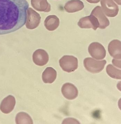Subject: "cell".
Masks as SVG:
<instances>
[{
    "mask_svg": "<svg viewBox=\"0 0 121 124\" xmlns=\"http://www.w3.org/2000/svg\"><path fill=\"white\" fill-rule=\"evenodd\" d=\"M17 124H33V121L31 117L27 113L25 112H19L17 114L15 119Z\"/></svg>",
    "mask_w": 121,
    "mask_h": 124,
    "instance_id": "cell-17",
    "label": "cell"
},
{
    "mask_svg": "<svg viewBox=\"0 0 121 124\" xmlns=\"http://www.w3.org/2000/svg\"><path fill=\"white\" fill-rule=\"evenodd\" d=\"M121 41L118 40H113L108 46V50L110 55L116 59H121Z\"/></svg>",
    "mask_w": 121,
    "mask_h": 124,
    "instance_id": "cell-12",
    "label": "cell"
},
{
    "mask_svg": "<svg viewBox=\"0 0 121 124\" xmlns=\"http://www.w3.org/2000/svg\"><path fill=\"white\" fill-rule=\"evenodd\" d=\"M59 19L56 16L49 15L46 18L44 26L46 28L50 31L56 30L59 26Z\"/></svg>",
    "mask_w": 121,
    "mask_h": 124,
    "instance_id": "cell-15",
    "label": "cell"
},
{
    "mask_svg": "<svg viewBox=\"0 0 121 124\" xmlns=\"http://www.w3.org/2000/svg\"></svg>",
    "mask_w": 121,
    "mask_h": 124,
    "instance_id": "cell-23",
    "label": "cell"
},
{
    "mask_svg": "<svg viewBox=\"0 0 121 124\" xmlns=\"http://www.w3.org/2000/svg\"><path fill=\"white\" fill-rule=\"evenodd\" d=\"M31 4L37 11L49 13L51 10V6L47 0H31Z\"/></svg>",
    "mask_w": 121,
    "mask_h": 124,
    "instance_id": "cell-14",
    "label": "cell"
},
{
    "mask_svg": "<svg viewBox=\"0 0 121 124\" xmlns=\"http://www.w3.org/2000/svg\"><path fill=\"white\" fill-rule=\"evenodd\" d=\"M90 55L97 60H102L106 56V51L103 45L98 42L91 44L88 47Z\"/></svg>",
    "mask_w": 121,
    "mask_h": 124,
    "instance_id": "cell-6",
    "label": "cell"
},
{
    "mask_svg": "<svg viewBox=\"0 0 121 124\" xmlns=\"http://www.w3.org/2000/svg\"><path fill=\"white\" fill-rule=\"evenodd\" d=\"M28 7L26 0H0V35L14 32L23 26Z\"/></svg>",
    "mask_w": 121,
    "mask_h": 124,
    "instance_id": "cell-1",
    "label": "cell"
},
{
    "mask_svg": "<svg viewBox=\"0 0 121 124\" xmlns=\"http://www.w3.org/2000/svg\"><path fill=\"white\" fill-rule=\"evenodd\" d=\"M85 6L80 0H71L66 3L64 6L65 11L69 13H74L83 9Z\"/></svg>",
    "mask_w": 121,
    "mask_h": 124,
    "instance_id": "cell-13",
    "label": "cell"
},
{
    "mask_svg": "<svg viewBox=\"0 0 121 124\" xmlns=\"http://www.w3.org/2000/svg\"><path fill=\"white\" fill-rule=\"evenodd\" d=\"M57 77V72L53 68L49 67L43 72L42 79L45 84H52L55 81Z\"/></svg>",
    "mask_w": 121,
    "mask_h": 124,
    "instance_id": "cell-16",
    "label": "cell"
},
{
    "mask_svg": "<svg viewBox=\"0 0 121 124\" xmlns=\"http://www.w3.org/2000/svg\"><path fill=\"white\" fill-rule=\"evenodd\" d=\"M78 26L83 29L92 28L95 31L99 26L98 19L94 15L91 14L81 18L78 23Z\"/></svg>",
    "mask_w": 121,
    "mask_h": 124,
    "instance_id": "cell-7",
    "label": "cell"
},
{
    "mask_svg": "<svg viewBox=\"0 0 121 124\" xmlns=\"http://www.w3.org/2000/svg\"><path fill=\"white\" fill-rule=\"evenodd\" d=\"M15 104L16 100L14 97L11 95H8L1 102L0 110L2 113L9 114L14 110Z\"/></svg>",
    "mask_w": 121,
    "mask_h": 124,
    "instance_id": "cell-11",
    "label": "cell"
},
{
    "mask_svg": "<svg viewBox=\"0 0 121 124\" xmlns=\"http://www.w3.org/2000/svg\"><path fill=\"white\" fill-rule=\"evenodd\" d=\"M64 97L69 100H73L78 97V91L76 86L69 83L64 84L61 89Z\"/></svg>",
    "mask_w": 121,
    "mask_h": 124,
    "instance_id": "cell-9",
    "label": "cell"
},
{
    "mask_svg": "<svg viewBox=\"0 0 121 124\" xmlns=\"http://www.w3.org/2000/svg\"><path fill=\"white\" fill-rule=\"evenodd\" d=\"M41 17L38 13L32 8H28L27 10L26 27L27 29H34L38 27L41 22Z\"/></svg>",
    "mask_w": 121,
    "mask_h": 124,
    "instance_id": "cell-4",
    "label": "cell"
},
{
    "mask_svg": "<svg viewBox=\"0 0 121 124\" xmlns=\"http://www.w3.org/2000/svg\"><path fill=\"white\" fill-rule=\"evenodd\" d=\"M59 64L63 70L70 73L78 68V60L74 56L65 55L59 60Z\"/></svg>",
    "mask_w": 121,
    "mask_h": 124,
    "instance_id": "cell-2",
    "label": "cell"
},
{
    "mask_svg": "<svg viewBox=\"0 0 121 124\" xmlns=\"http://www.w3.org/2000/svg\"><path fill=\"white\" fill-rule=\"evenodd\" d=\"M91 14L94 15L98 19L99 24V28L101 29H104L108 26L110 22L105 16L101 7L97 6L92 10Z\"/></svg>",
    "mask_w": 121,
    "mask_h": 124,
    "instance_id": "cell-8",
    "label": "cell"
},
{
    "mask_svg": "<svg viewBox=\"0 0 121 124\" xmlns=\"http://www.w3.org/2000/svg\"><path fill=\"white\" fill-rule=\"evenodd\" d=\"M106 72L108 75L112 78L117 79H121V70L117 69L112 64H109L107 66Z\"/></svg>",
    "mask_w": 121,
    "mask_h": 124,
    "instance_id": "cell-18",
    "label": "cell"
},
{
    "mask_svg": "<svg viewBox=\"0 0 121 124\" xmlns=\"http://www.w3.org/2000/svg\"><path fill=\"white\" fill-rule=\"evenodd\" d=\"M70 122H71V124H80L78 121L74 118H67L64 120L62 124H70Z\"/></svg>",
    "mask_w": 121,
    "mask_h": 124,
    "instance_id": "cell-19",
    "label": "cell"
},
{
    "mask_svg": "<svg viewBox=\"0 0 121 124\" xmlns=\"http://www.w3.org/2000/svg\"><path fill=\"white\" fill-rule=\"evenodd\" d=\"M101 4L102 10L108 17H114L117 15L119 7L113 0H101Z\"/></svg>",
    "mask_w": 121,
    "mask_h": 124,
    "instance_id": "cell-5",
    "label": "cell"
},
{
    "mask_svg": "<svg viewBox=\"0 0 121 124\" xmlns=\"http://www.w3.org/2000/svg\"><path fill=\"white\" fill-rule=\"evenodd\" d=\"M33 60L36 65L43 66L47 64L49 62V54L44 50L38 49L33 53Z\"/></svg>",
    "mask_w": 121,
    "mask_h": 124,
    "instance_id": "cell-10",
    "label": "cell"
},
{
    "mask_svg": "<svg viewBox=\"0 0 121 124\" xmlns=\"http://www.w3.org/2000/svg\"><path fill=\"white\" fill-rule=\"evenodd\" d=\"M107 62L105 60L97 61L91 58H86L83 62L86 69L90 72L96 73L100 72L104 67Z\"/></svg>",
    "mask_w": 121,
    "mask_h": 124,
    "instance_id": "cell-3",
    "label": "cell"
},
{
    "mask_svg": "<svg viewBox=\"0 0 121 124\" xmlns=\"http://www.w3.org/2000/svg\"><path fill=\"white\" fill-rule=\"evenodd\" d=\"M86 1L91 4H97L100 2V0H86Z\"/></svg>",
    "mask_w": 121,
    "mask_h": 124,
    "instance_id": "cell-21",
    "label": "cell"
},
{
    "mask_svg": "<svg viewBox=\"0 0 121 124\" xmlns=\"http://www.w3.org/2000/svg\"><path fill=\"white\" fill-rule=\"evenodd\" d=\"M118 4L121 5V0H114Z\"/></svg>",
    "mask_w": 121,
    "mask_h": 124,
    "instance_id": "cell-22",
    "label": "cell"
},
{
    "mask_svg": "<svg viewBox=\"0 0 121 124\" xmlns=\"http://www.w3.org/2000/svg\"><path fill=\"white\" fill-rule=\"evenodd\" d=\"M112 64L115 66L121 68V60H117L113 59L112 60Z\"/></svg>",
    "mask_w": 121,
    "mask_h": 124,
    "instance_id": "cell-20",
    "label": "cell"
}]
</instances>
